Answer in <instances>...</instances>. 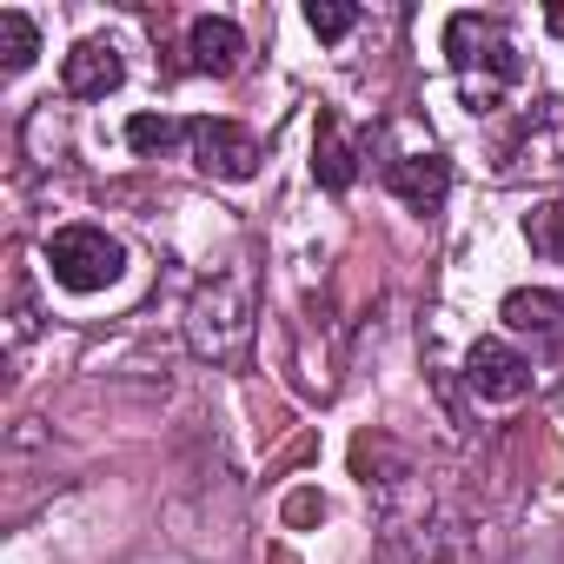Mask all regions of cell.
Returning a JSON list of instances; mask_svg holds the SVG:
<instances>
[{"label": "cell", "instance_id": "cell-11", "mask_svg": "<svg viewBox=\"0 0 564 564\" xmlns=\"http://www.w3.org/2000/svg\"><path fill=\"white\" fill-rule=\"evenodd\" d=\"M34 54H41V28H34L21 8H8V14H0V67H8V74H28Z\"/></svg>", "mask_w": 564, "mask_h": 564}, {"label": "cell", "instance_id": "cell-3", "mask_svg": "<svg viewBox=\"0 0 564 564\" xmlns=\"http://www.w3.org/2000/svg\"><path fill=\"white\" fill-rule=\"evenodd\" d=\"M445 54H452L458 74L491 67L498 80H524V61H518V47L505 41V28H498L491 14H452V21H445Z\"/></svg>", "mask_w": 564, "mask_h": 564}, {"label": "cell", "instance_id": "cell-8", "mask_svg": "<svg viewBox=\"0 0 564 564\" xmlns=\"http://www.w3.org/2000/svg\"><path fill=\"white\" fill-rule=\"evenodd\" d=\"M392 193L412 206V213H438L445 206V193H452V160L445 153H405V160H392Z\"/></svg>", "mask_w": 564, "mask_h": 564}, {"label": "cell", "instance_id": "cell-12", "mask_svg": "<svg viewBox=\"0 0 564 564\" xmlns=\"http://www.w3.org/2000/svg\"><path fill=\"white\" fill-rule=\"evenodd\" d=\"M186 140V127L173 120V113H133L127 120V147L133 153H166V147H180Z\"/></svg>", "mask_w": 564, "mask_h": 564}, {"label": "cell", "instance_id": "cell-6", "mask_svg": "<svg viewBox=\"0 0 564 564\" xmlns=\"http://www.w3.org/2000/svg\"><path fill=\"white\" fill-rule=\"evenodd\" d=\"M498 319H505L511 339H531V346H544V352L564 346V300L544 293V286H518V293H505Z\"/></svg>", "mask_w": 564, "mask_h": 564}, {"label": "cell", "instance_id": "cell-5", "mask_svg": "<svg viewBox=\"0 0 564 564\" xmlns=\"http://www.w3.org/2000/svg\"><path fill=\"white\" fill-rule=\"evenodd\" d=\"M465 379H471L478 399L511 405V399L531 392V359H524L518 346H505V339H478V346L465 352Z\"/></svg>", "mask_w": 564, "mask_h": 564}, {"label": "cell", "instance_id": "cell-16", "mask_svg": "<svg viewBox=\"0 0 564 564\" xmlns=\"http://www.w3.org/2000/svg\"><path fill=\"white\" fill-rule=\"evenodd\" d=\"M544 21H551V34H557V47H564V0H557V8H551Z\"/></svg>", "mask_w": 564, "mask_h": 564}, {"label": "cell", "instance_id": "cell-10", "mask_svg": "<svg viewBox=\"0 0 564 564\" xmlns=\"http://www.w3.org/2000/svg\"><path fill=\"white\" fill-rule=\"evenodd\" d=\"M313 180H319L326 193H346V186L359 180V153H352L339 113H319V133H313Z\"/></svg>", "mask_w": 564, "mask_h": 564}, {"label": "cell", "instance_id": "cell-2", "mask_svg": "<svg viewBox=\"0 0 564 564\" xmlns=\"http://www.w3.org/2000/svg\"><path fill=\"white\" fill-rule=\"evenodd\" d=\"M120 265H127V252L100 226H61L47 239V272H54V286H67V293H107L120 279Z\"/></svg>", "mask_w": 564, "mask_h": 564}, {"label": "cell", "instance_id": "cell-14", "mask_svg": "<svg viewBox=\"0 0 564 564\" xmlns=\"http://www.w3.org/2000/svg\"><path fill=\"white\" fill-rule=\"evenodd\" d=\"M306 28H313L319 41H346V34L359 28V8H346V0H313V8H306Z\"/></svg>", "mask_w": 564, "mask_h": 564}, {"label": "cell", "instance_id": "cell-7", "mask_svg": "<svg viewBox=\"0 0 564 564\" xmlns=\"http://www.w3.org/2000/svg\"><path fill=\"white\" fill-rule=\"evenodd\" d=\"M120 80H127V61H120L113 41H80V47L67 54V67H61V87H67L74 100H107Z\"/></svg>", "mask_w": 564, "mask_h": 564}, {"label": "cell", "instance_id": "cell-9", "mask_svg": "<svg viewBox=\"0 0 564 564\" xmlns=\"http://www.w3.org/2000/svg\"><path fill=\"white\" fill-rule=\"evenodd\" d=\"M186 54H193V67L199 74H239V61H246V34L226 21V14H206V21H193V34H186Z\"/></svg>", "mask_w": 564, "mask_h": 564}, {"label": "cell", "instance_id": "cell-15", "mask_svg": "<svg viewBox=\"0 0 564 564\" xmlns=\"http://www.w3.org/2000/svg\"><path fill=\"white\" fill-rule=\"evenodd\" d=\"M326 518V498L319 491H293L286 498V524H319Z\"/></svg>", "mask_w": 564, "mask_h": 564}, {"label": "cell", "instance_id": "cell-13", "mask_svg": "<svg viewBox=\"0 0 564 564\" xmlns=\"http://www.w3.org/2000/svg\"><path fill=\"white\" fill-rule=\"evenodd\" d=\"M524 239H531V252H544V259L564 265V199L544 206V213H531V219H524Z\"/></svg>", "mask_w": 564, "mask_h": 564}, {"label": "cell", "instance_id": "cell-1", "mask_svg": "<svg viewBox=\"0 0 564 564\" xmlns=\"http://www.w3.org/2000/svg\"><path fill=\"white\" fill-rule=\"evenodd\" d=\"M246 339H252V286L239 272L206 279L193 293V306H186V346L199 359H239Z\"/></svg>", "mask_w": 564, "mask_h": 564}, {"label": "cell", "instance_id": "cell-4", "mask_svg": "<svg viewBox=\"0 0 564 564\" xmlns=\"http://www.w3.org/2000/svg\"><path fill=\"white\" fill-rule=\"evenodd\" d=\"M186 140H193L199 173H213V180H252L259 173V140L239 120H193Z\"/></svg>", "mask_w": 564, "mask_h": 564}]
</instances>
